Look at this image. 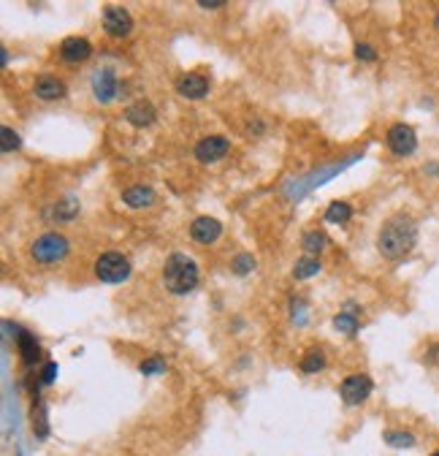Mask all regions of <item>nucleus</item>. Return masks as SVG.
Returning <instances> with one entry per match:
<instances>
[{"instance_id":"1","label":"nucleus","mask_w":439,"mask_h":456,"mask_svg":"<svg viewBox=\"0 0 439 456\" xmlns=\"http://www.w3.org/2000/svg\"><path fill=\"white\" fill-rule=\"evenodd\" d=\"M415 239H418V228H415V220L409 215H394L385 220V226L379 231L377 247L385 259H404L409 250L415 247Z\"/></svg>"},{"instance_id":"2","label":"nucleus","mask_w":439,"mask_h":456,"mask_svg":"<svg viewBox=\"0 0 439 456\" xmlns=\"http://www.w3.org/2000/svg\"><path fill=\"white\" fill-rule=\"evenodd\" d=\"M198 264L193 259H187L184 253H174L163 266V283L171 293L184 296L198 286Z\"/></svg>"},{"instance_id":"3","label":"nucleus","mask_w":439,"mask_h":456,"mask_svg":"<svg viewBox=\"0 0 439 456\" xmlns=\"http://www.w3.org/2000/svg\"><path fill=\"white\" fill-rule=\"evenodd\" d=\"M68 253H71V242H68L62 234H57V231H49V234L38 237V239L30 244V256L33 261H38V264H57V261H62Z\"/></svg>"},{"instance_id":"4","label":"nucleus","mask_w":439,"mask_h":456,"mask_svg":"<svg viewBox=\"0 0 439 456\" xmlns=\"http://www.w3.org/2000/svg\"><path fill=\"white\" fill-rule=\"evenodd\" d=\"M95 277L104 280V283H111V286L125 283L130 277V261L125 259L122 253L109 250V253H104L101 259L95 261Z\"/></svg>"},{"instance_id":"5","label":"nucleus","mask_w":439,"mask_h":456,"mask_svg":"<svg viewBox=\"0 0 439 456\" xmlns=\"http://www.w3.org/2000/svg\"><path fill=\"white\" fill-rule=\"evenodd\" d=\"M372 389H374V383H372L369 375H350V378L342 380L339 394H342V399H345V405L355 408V405H361V402L369 399Z\"/></svg>"},{"instance_id":"6","label":"nucleus","mask_w":439,"mask_h":456,"mask_svg":"<svg viewBox=\"0 0 439 456\" xmlns=\"http://www.w3.org/2000/svg\"><path fill=\"white\" fill-rule=\"evenodd\" d=\"M104 31L114 38H128L133 33V16L122 6H106L104 9Z\"/></svg>"},{"instance_id":"7","label":"nucleus","mask_w":439,"mask_h":456,"mask_svg":"<svg viewBox=\"0 0 439 456\" xmlns=\"http://www.w3.org/2000/svg\"><path fill=\"white\" fill-rule=\"evenodd\" d=\"M415 147H418V136H415V131L409 125H394L388 131V150L394 152V155H399V158L412 155Z\"/></svg>"},{"instance_id":"8","label":"nucleus","mask_w":439,"mask_h":456,"mask_svg":"<svg viewBox=\"0 0 439 456\" xmlns=\"http://www.w3.org/2000/svg\"><path fill=\"white\" fill-rule=\"evenodd\" d=\"M117 90H120V82H117L114 71L98 68V71L92 74V92H95V98H98L101 104H111V101L117 98Z\"/></svg>"},{"instance_id":"9","label":"nucleus","mask_w":439,"mask_h":456,"mask_svg":"<svg viewBox=\"0 0 439 456\" xmlns=\"http://www.w3.org/2000/svg\"><path fill=\"white\" fill-rule=\"evenodd\" d=\"M228 150H230V141L226 136H204L196 144V158L201 163H214V161L226 158Z\"/></svg>"},{"instance_id":"10","label":"nucleus","mask_w":439,"mask_h":456,"mask_svg":"<svg viewBox=\"0 0 439 456\" xmlns=\"http://www.w3.org/2000/svg\"><path fill=\"white\" fill-rule=\"evenodd\" d=\"M220 234H223V223L220 220H214L209 215H201L193 220V226H190V237L196 239L198 244H212L220 239Z\"/></svg>"},{"instance_id":"11","label":"nucleus","mask_w":439,"mask_h":456,"mask_svg":"<svg viewBox=\"0 0 439 456\" xmlns=\"http://www.w3.org/2000/svg\"><path fill=\"white\" fill-rule=\"evenodd\" d=\"M92 55V44L87 38H79V36H68L60 44V60L62 63H84L90 60Z\"/></svg>"},{"instance_id":"12","label":"nucleus","mask_w":439,"mask_h":456,"mask_svg":"<svg viewBox=\"0 0 439 456\" xmlns=\"http://www.w3.org/2000/svg\"><path fill=\"white\" fill-rule=\"evenodd\" d=\"M177 90L182 98H190V101H201L206 92H209V79L204 74H198V71H190V74L179 76V82H177Z\"/></svg>"},{"instance_id":"13","label":"nucleus","mask_w":439,"mask_h":456,"mask_svg":"<svg viewBox=\"0 0 439 456\" xmlns=\"http://www.w3.org/2000/svg\"><path fill=\"white\" fill-rule=\"evenodd\" d=\"M125 120L136 125V128H150L152 122L157 120V114H155V107L150 101H138V104L125 109Z\"/></svg>"},{"instance_id":"14","label":"nucleus","mask_w":439,"mask_h":456,"mask_svg":"<svg viewBox=\"0 0 439 456\" xmlns=\"http://www.w3.org/2000/svg\"><path fill=\"white\" fill-rule=\"evenodd\" d=\"M35 95L41 98V101H60L62 95H65V85H62L57 76H38V82H35Z\"/></svg>"},{"instance_id":"15","label":"nucleus","mask_w":439,"mask_h":456,"mask_svg":"<svg viewBox=\"0 0 439 456\" xmlns=\"http://www.w3.org/2000/svg\"><path fill=\"white\" fill-rule=\"evenodd\" d=\"M122 201L130 210H144V207H150L152 201H155V190H152L150 185H133V188L122 190Z\"/></svg>"},{"instance_id":"16","label":"nucleus","mask_w":439,"mask_h":456,"mask_svg":"<svg viewBox=\"0 0 439 456\" xmlns=\"http://www.w3.org/2000/svg\"><path fill=\"white\" fill-rule=\"evenodd\" d=\"M16 345H19V353H22V362H25V364H35V362H38L41 348H38V342H35V337H33L30 332H22V335L16 337Z\"/></svg>"},{"instance_id":"17","label":"nucleus","mask_w":439,"mask_h":456,"mask_svg":"<svg viewBox=\"0 0 439 456\" xmlns=\"http://www.w3.org/2000/svg\"><path fill=\"white\" fill-rule=\"evenodd\" d=\"M301 372L306 375H315L320 369H326V353L323 350H306V356L301 359Z\"/></svg>"},{"instance_id":"18","label":"nucleus","mask_w":439,"mask_h":456,"mask_svg":"<svg viewBox=\"0 0 439 456\" xmlns=\"http://www.w3.org/2000/svg\"><path fill=\"white\" fill-rule=\"evenodd\" d=\"M350 217H352V207H350L348 201H333L331 207L326 210V220L328 223H348Z\"/></svg>"},{"instance_id":"19","label":"nucleus","mask_w":439,"mask_h":456,"mask_svg":"<svg viewBox=\"0 0 439 456\" xmlns=\"http://www.w3.org/2000/svg\"><path fill=\"white\" fill-rule=\"evenodd\" d=\"M328 244V237L323 234V231H306L304 234V242H301V247L309 253V256H315V253H320L323 247Z\"/></svg>"},{"instance_id":"20","label":"nucleus","mask_w":439,"mask_h":456,"mask_svg":"<svg viewBox=\"0 0 439 456\" xmlns=\"http://www.w3.org/2000/svg\"><path fill=\"white\" fill-rule=\"evenodd\" d=\"M320 272V261L318 259H299L296 261V266H293V274H296V280H306V277H312V274Z\"/></svg>"},{"instance_id":"21","label":"nucleus","mask_w":439,"mask_h":456,"mask_svg":"<svg viewBox=\"0 0 439 456\" xmlns=\"http://www.w3.org/2000/svg\"><path fill=\"white\" fill-rule=\"evenodd\" d=\"M333 326H336L339 332H345L348 337H355V332H358V318L350 315V313H339V315L333 318Z\"/></svg>"},{"instance_id":"22","label":"nucleus","mask_w":439,"mask_h":456,"mask_svg":"<svg viewBox=\"0 0 439 456\" xmlns=\"http://www.w3.org/2000/svg\"><path fill=\"white\" fill-rule=\"evenodd\" d=\"M230 269L239 274V277H244V274H250L255 269V259H252L250 253H239V256L233 259V264H230Z\"/></svg>"},{"instance_id":"23","label":"nucleus","mask_w":439,"mask_h":456,"mask_svg":"<svg viewBox=\"0 0 439 456\" xmlns=\"http://www.w3.org/2000/svg\"><path fill=\"white\" fill-rule=\"evenodd\" d=\"M385 443H388V445H396V448H409V445H415V438H412L409 432H388V435H385Z\"/></svg>"},{"instance_id":"24","label":"nucleus","mask_w":439,"mask_h":456,"mask_svg":"<svg viewBox=\"0 0 439 456\" xmlns=\"http://www.w3.org/2000/svg\"><path fill=\"white\" fill-rule=\"evenodd\" d=\"M141 375H155V372H163L166 369V359L163 356H150L147 362H141Z\"/></svg>"},{"instance_id":"25","label":"nucleus","mask_w":439,"mask_h":456,"mask_svg":"<svg viewBox=\"0 0 439 456\" xmlns=\"http://www.w3.org/2000/svg\"><path fill=\"white\" fill-rule=\"evenodd\" d=\"M0 139H3V144H0V147H3V152H11V150H19V147H22L19 134H14L11 128H3V131H0Z\"/></svg>"},{"instance_id":"26","label":"nucleus","mask_w":439,"mask_h":456,"mask_svg":"<svg viewBox=\"0 0 439 456\" xmlns=\"http://www.w3.org/2000/svg\"><path fill=\"white\" fill-rule=\"evenodd\" d=\"M355 58H358V60H374V58H377V52H374V46H369V44H358L355 46Z\"/></svg>"},{"instance_id":"27","label":"nucleus","mask_w":439,"mask_h":456,"mask_svg":"<svg viewBox=\"0 0 439 456\" xmlns=\"http://www.w3.org/2000/svg\"><path fill=\"white\" fill-rule=\"evenodd\" d=\"M55 378H57V364L49 362V364L44 367V372H41V380H44V383H55Z\"/></svg>"},{"instance_id":"28","label":"nucleus","mask_w":439,"mask_h":456,"mask_svg":"<svg viewBox=\"0 0 439 456\" xmlns=\"http://www.w3.org/2000/svg\"><path fill=\"white\" fill-rule=\"evenodd\" d=\"M198 6H201V9H223L226 3H223V0H201Z\"/></svg>"},{"instance_id":"29","label":"nucleus","mask_w":439,"mask_h":456,"mask_svg":"<svg viewBox=\"0 0 439 456\" xmlns=\"http://www.w3.org/2000/svg\"><path fill=\"white\" fill-rule=\"evenodd\" d=\"M437 25H439V14H437Z\"/></svg>"},{"instance_id":"30","label":"nucleus","mask_w":439,"mask_h":456,"mask_svg":"<svg viewBox=\"0 0 439 456\" xmlns=\"http://www.w3.org/2000/svg\"><path fill=\"white\" fill-rule=\"evenodd\" d=\"M434 456H439V451H437V454H434Z\"/></svg>"}]
</instances>
